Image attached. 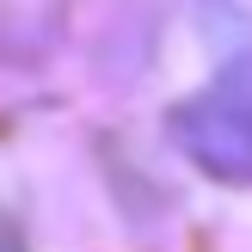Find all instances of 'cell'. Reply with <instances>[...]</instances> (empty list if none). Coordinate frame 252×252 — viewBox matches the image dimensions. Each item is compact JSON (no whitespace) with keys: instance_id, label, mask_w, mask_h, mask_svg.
<instances>
[{"instance_id":"6da1fadb","label":"cell","mask_w":252,"mask_h":252,"mask_svg":"<svg viewBox=\"0 0 252 252\" xmlns=\"http://www.w3.org/2000/svg\"><path fill=\"white\" fill-rule=\"evenodd\" d=\"M179 142L216 179H252V56L228 62L179 111Z\"/></svg>"}]
</instances>
